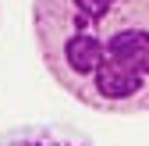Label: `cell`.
I'll return each mask as SVG.
<instances>
[{
  "instance_id": "cell-1",
  "label": "cell",
  "mask_w": 149,
  "mask_h": 146,
  "mask_svg": "<svg viewBox=\"0 0 149 146\" xmlns=\"http://www.w3.org/2000/svg\"><path fill=\"white\" fill-rule=\"evenodd\" d=\"M43 64L100 114L149 111V0H32Z\"/></svg>"
},
{
  "instance_id": "cell-2",
  "label": "cell",
  "mask_w": 149,
  "mask_h": 146,
  "mask_svg": "<svg viewBox=\"0 0 149 146\" xmlns=\"http://www.w3.org/2000/svg\"><path fill=\"white\" fill-rule=\"evenodd\" d=\"M0 146H96L85 132L57 121H36V125H14L0 132Z\"/></svg>"
}]
</instances>
